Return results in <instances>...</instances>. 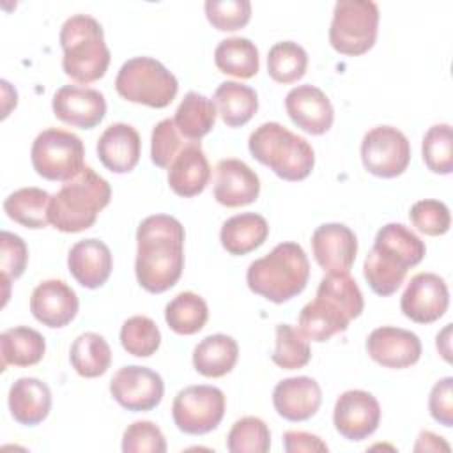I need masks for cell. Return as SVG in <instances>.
Returning <instances> with one entry per match:
<instances>
[{
    "mask_svg": "<svg viewBox=\"0 0 453 453\" xmlns=\"http://www.w3.org/2000/svg\"><path fill=\"white\" fill-rule=\"evenodd\" d=\"M134 273L142 288L161 294L172 288L184 269V226L168 214L147 216L136 230Z\"/></svg>",
    "mask_w": 453,
    "mask_h": 453,
    "instance_id": "1",
    "label": "cell"
},
{
    "mask_svg": "<svg viewBox=\"0 0 453 453\" xmlns=\"http://www.w3.org/2000/svg\"><path fill=\"white\" fill-rule=\"evenodd\" d=\"M363 308L365 301L356 280L349 273H327L319 283L315 299L299 313V331L306 340L327 342L336 333H343Z\"/></svg>",
    "mask_w": 453,
    "mask_h": 453,
    "instance_id": "2",
    "label": "cell"
},
{
    "mask_svg": "<svg viewBox=\"0 0 453 453\" xmlns=\"http://www.w3.org/2000/svg\"><path fill=\"white\" fill-rule=\"evenodd\" d=\"M425 242L405 225L388 223L365 258V278L377 296H391L403 283L407 271L425 258Z\"/></svg>",
    "mask_w": 453,
    "mask_h": 453,
    "instance_id": "3",
    "label": "cell"
},
{
    "mask_svg": "<svg viewBox=\"0 0 453 453\" xmlns=\"http://www.w3.org/2000/svg\"><path fill=\"white\" fill-rule=\"evenodd\" d=\"M310 278V262L297 242H280L250 264L246 283L251 292L281 304L299 296Z\"/></svg>",
    "mask_w": 453,
    "mask_h": 453,
    "instance_id": "4",
    "label": "cell"
},
{
    "mask_svg": "<svg viewBox=\"0 0 453 453\" xmlns=\"http://www.w3.org/2000/svg\"><path fill=\"white\" fill-rule=\"evenodd\" d=\"M111 188L106 179L85 166L76 177L65 180L50 202V225L65 234L90 228L97 214L110 203Z\"/></svg>",
    "mask_w": 453,
    "mask_h": 453,
    "instance_id": "5",
    "label": "cell"
},
{
    "mask_svg": "<svg viewBox=\"0 0 453 453\" xmlns=\"http://www.w3.org/2000/svg\"><path fill=\"white\" fill-rule=\"evenodd\" d=\"M60 46L64 50L62 69L78 83H92L104 76L110 65V50L104 42L101 23L88 14L67 18L60 28Z\"/></svg>",
    "mask_w": 453,
    "mask_h": 453,
    "instance_id": "6",
    "label": "cell"
},
{
    "mask_svg": "<svg viewBox=\"0 0 453 453\" xmlns=\"http://www.w3.org/2000/svg\"><path fill=\"white\" fill-rule=\"evenodd\" d=\"M248 149L257 161L288 182L306 179L315 165L311 145L280 122L260 124L250 134Z\"/></svg>",
    "mask_w": 453,
    "mask_h": 453,
    "instance_id": "7",
    "label": "cell"
},
{
    "mask_svg": "<svg viewBox=\"0 0 453 453\" xmlns=\"http://www.w3.org/2000/svg\"><path fill=\"white\" fill-rule=\"evenodd\" d=\"M115 88L126 101L150 108H166L177 96V78L156 58L134 57L122 64Z\"/></svg>",
    "mask_w": 453,
    "mask_h": 453,
    "instance_id": "8",
    "label": "cell"
},
{
    "mask_svg": "<svg viewBox=\"0 0 453 453\" xmlns=\"http://www.w3.org/2000/svg\"><path fill=\"white\" fill-rule=\"evenodd\" d=\"M379 28V7L372 0H340L333 9L329 27L331 46L349 57L373 48Z\"/></svg>",
    "mask_w": 453,
    "mask_h": 453,
    "instance_id": "9",
    "label": "cell"
},
{
    "mask_svg": "<svg viewBox=\"0 0 453 453\" xmlns=\"http://www.w3.org/2000/svg\"><path fill=\"white\" fill-rule=\"evenodd\" d=\"M30 159L42 179L65 182L85 168V149L74 133L50 127L35 136Z\"/></svg>",
    "mask_w": 453,
    "mask_h": 453,
    "instance_id": "10",
    "label": "cell"
},
{
    "mask_svg": "<svg viewBox=\"0 0 453 453\" xmlns=\"http://www.w3.org/2000/svg\"><path fill=\"white\" fill-rule=\"evenodd\" d=\"M225 393L214 386H188L172 403V418L177 428L189 435H203L218 428L225 416Z\"/></svg>",
    "mask_w": 453,
    "mask_h": 453,
    "instance_id": "11",
    "label": "cell"
},
{
    "mask_svg": "<svg viewBox=\"0 0 453 453\" xmlns=\"http://www.w3.org/2000/svg\"><path fill=\"white\" fill-rule=\"evenodd\" d=\"M363 166L375 177L393 179L402 175L411 161L407 136L393 126L372 127L361 142Z\"/></svg>",
    "mask_w": 453,
    "mask_h": 453,
    "instance_id": "12",
    "label": "cell"
},
{
    "mask_svg": "<svg viewBox=\"0 0 453 453\" xmlns=\"http://www.w3.org/2000/svg\"><path fill=\"white\" fill-rule=\"evenodd\" d=\"M110 393L120 407L131 412H145L157 407L163 400L165 382L157 372L129 365L115 372L110 380Z\"/></svg>",
    "mask_w": 453,
    "mask_h": 453,
    "instance_id": "13",
    "label": "cell"
},
{
    "mask_svg": "<svg viewBox=\"0 0 453 453\" xmlns=\"http://www.w3.org/2000/svg\"><path fill=\"white\" fill-rule=\"evenodd\" d=\"M449 304L446 281L435 273H418L407 283L402 294V313L416 324H432L439 320Z\"/></svg>",
    "mask_w": 453,
    "mask_h": 453,
    "instance_id": "14",
    "label": "cell"
},
{
    "mask_svg": "<svg viewBox=\"0 0 453 453\" xmlns=\"http://www.w3.org/2000/svg\"><path fill=\"white\" fill-rule=\"evenodd\" d=\"M333 423L336 432L347 441L370 437L380 423V405L377 398L363 389L342 393L334 403Z\"/></svg>",
    "mask_w": 453,
    "mask_h": 453,
    "instance_id": "15",
    "label": "cell"
},
{
    "mask_svg": "<svg viewBox=\"0 0 453 453\" xmlns=\"http://www.w3.org/2000/svg\"><path fill=\"white\" fill-rule=\"evenodd\" d=\"M51 108L60 122L80 129H92L106 115V99L96 88L64 85L53 94Z\"/></svg>",
    "mask_w": 453,
    "mask_h": 453,
    "instance_id": "16",
    "label": "cell"
},
{
    "mask_svg": "<svg viewBox=\"0 0 453 453\" xmlns=\"http://www.w3.org/2000/svg\"><path fill=\"white\" fill-rule=\"evenodd\" d=\"M368 356L386 368H409L421 357V342L416 333L382 326L373 329L366 338Z\"/></svg>",
    "mask_w": 453,
    "mask_h": 453,
    "instance_id": "17",
    "label": "cell"
},
{
    "mask_svg": "<svg viewBox=\"0 0 453 453\" xmlns=\"http://www.w3.org/2000/svg\"><path fill=\"white\" fill-rule=\"evenodd\" d=\"M317 264L327 273H349L357 253V237L343 223H324L311 235Z\"/></svg>",
    "mask_w": 453,
    "mask_h": 453,
    "instance_id": "18",
    "label": "cell"
},
{
    "mask_svg": "<svg viewBox=\"0 0 453 453\" xmlns=\"http://www.w3.org/2000/svg\"><path fill=\"white\" fill-rule=\"evenodd\" d=\"M290 120L308 134H324L331 129L334 110L329 97L315 85H297L285 97Z\"/></svg>",
    "mask_w": 453,
    "mask_h": 453,
    "instance_id": "19",
    "label": "cell"
},
{
    "mask_svg": "<svg viewBox=\"0 0 453 453\" xmlns=\"http://www.w3.org/2000/svg\"><path fill=\"white\" fill-rule=\"evenodd\" d=\"M214 198L225 207L250 205L258 198L260 179L241 159H221L216 165V179L212 188Z\"/></svg>",
    "mask_w": 453,
    "mask_h": 453,
    "instance_id": "20",
    "label": "cell"
},
{
    "mask_svg": "<svg viewBox=\"0 0 453 453\" xmlns=\"http://www.w3.org/2000/svg\"><path fill=\"white\" fill-rule=\"evenodd\" d=\"M76 292L62 280L41 281L30 297L32 315L48 327H64L78 313Z\"/></svg>",
    "mask_w": 453,
    "mask_h": 453,
    "instance_id": "21",
    "label": "cell"
},
{
    "mask_svg": "<svg viewBox=\"0 0 453 453\" xmlns=\"http://www.w3.org/2000/svg\"><path fill=\"white\" fill-rule=\"evenodd\" d=\"M322 403V391L315 379L301 375L288 377L276 384L273 405L287 421H306L317 414Z\"/></svg>",
    "mask_w": 453,
    "mask_h": 453,
    "instance_id": "22",
    "label": "cell"
},
{
    "mask_svg": "<svg viewBox=\"0 0 453 453\" xmlns=\"http://www.w3.org/2000/svg\"><path fill=\"white\" fill-rule=\"evenodd\" d=\"M211 180V166L200 142H186L168 166V184L179 196L200 195Z\"/></svg>",
    "mask_w": 453,
    "mask_h": 453,
    "instance_id": "23",
    "label": "cell"
},
{
    "mask_svg": "<svg viewBox=\"0 0 453 453\" xmlns=\"http://www.w3.org/2000/svg\"><path fill=\"white\" fill-rule=\"evenodd\" d=\"M140 134L126 124L115 122L108 126L97 140V156L103 166L113 173H127L140 161Z\"/></svg>",
    "mask_w": 453,
    "mask_h": 453,
    "instance_id": "24",
    "label": "cell"
},
{
    "mask_svg": "<svg viewBox=\"0 0 453 453\" xmlns=\"http://www.w3.org/2000/svg\"><path fill=\"white\" fill-rule=\"evenodd\" d=\"M67 267L81 287L99 288L108 281L111 274V251L99 239L78 241L67 255Z\"/></svg>",
    "mask_w": 453,
    "mask_h": 453,
    "instance_id": "25",
    "label": "cell"
},
{
    "mask_svg": "<svg viewBox=\"0 0 453 453\" xmlns=\"http://www.w3.org/2000/svg\"><path fill=\"white\" fill-rule=\"evenodd\" d=\"M51 409V391L35 377H21L9 389V411L14 421L34 426L44 421Z\"/></svg>",
    "mask_w": 453,
    "mask_h": 453,
    "instance_id": "26",
    "label": "cell"
},
{
    "mask_svg": "<svg viewBox=\"0 0 453 453\" xmlns=\"http://www.w3.org/2000/svg\"><path fill=\"white\" fill-rule=\"evenodd\" d=\"M269 235V225L257 212H242L228 218L219 232L221 246L230 255H246L260 248Z\"/></svg>",
    "mask_w": 453,
    "mask_h": 453,
    "instance_id": "27",
    "label": "cell"
},
{
    "mask_svg": "<svg viewBox=\"0 0 453 453\" xmlns=\"http://www.w3.org/2000/svg\"><path fill=\"white\" fill-rule=\"evenodd\" d=\"M239 357L237 342L223 333L205 336L193 350L195 370L211 379L223 377L230 373Z\"/></svg>",
    "mask_w": 453,
    "mask_h": 453,
    "instance_id": "28",
    "label": "cell"
},
{
    "mask_svg": "<svg viewBox=\"0 0 453 453\" xmlns=\"http://www.w3.org/2000/svg\"><path fill=\"white\" fill-rule=\"evenodd\" d=\"M46 352L44 336L28 327L16 326L5 329L0 334V356H2V370L9 365L12 366H32L37 365Z\"/></svg>",
    "mask_w": 453,
    "mask_h": 453,
    "instance_id": "29",
    "label": "cell"
},
{
    "mask_svg": "<svg viewBox=\"0 0 453 453\" xmlns=\"http://www.w3.org/2000/svg\"><path fill=\"white\" fill-rule=\"evenodd\" d=\"M212 99L221 120L228 127H241L248 124L258 110L257 92L239 81L219 83Z\"/></svg>",
    "mask_w": 453,
    "mask_h": 453,
    "instance_id": "30",
    "label": "cell"
},
{
    "mask_svg": "<svg viewBox=\"0 0 453 453\" xmlns=\"http://www.w3.org/2000/svg\"><path fill=\"white\" fill-rule=\"evenodd\" d=\"M216 104L198 92H188L175 110L173 124L188 142H200L216 124Z\"/></svg>",
    "mask_w": 453,
    "mask_h": 453,
    "instance_id": "31",
    "label": "cell"
},
{
    "mask_svg": "<svg viewBox=\"0 0 453 453\" xmlns=\"http://www.w3.org/2000/svg\"><path fill=\"white\" fill-rule=\"evenodd\" d=\"M50 202L51 196L41 188H21L11 193L4 200L5 214L25 228H44L50 223Z\"/></svg>",
    "mask_w": 453,
    "mask_h": 453,
    "instance_id": "32",
    "label": "cell"
},
{
    "mask_svg": "<svg viewBox=\"0 0 453 453\" xmlns=\"http://www.w3.org/2000/svg\"><path fill=\"white\" fill-rule=\"evenodd\" d=\"M214 64L225 74L248 80L258 73V50L246 37H228L216 46Z\"/></svg>",
    "mask_w": 453,
    "mask_h": 453,
    "instance_id": "33",
    "label": "cell"
},
{
    "mask_svg": "<svg viewBox=\"0 0 453 453\" xmlns=\"http://www.w3.org/2000/svg\"><path fill=\"white\" fill-rule=\"evenodd\" d=\"M69 361L74 372L85 379H94L111 365V350L108 342L97 333H81L71 345Z\"/></svg>",
    "mask_w": 453,
    "mask_h": 453,
    "instance_id": "34",
    "label": "cell"
},
{
    "mask_svg": "<svg viewBox=\"0 0 453 453\" xmlns=\"http://www.w3.org/2000/svg\"><path fill=\"white\" fill-rule=\"evenodd\" d=\"M209 317L207 303L202 296L186 290L177 294L165 308V320L177 334H195L203 329Z\"/></svg>",
    "mask_w": 453,
    "mask_h": 453,
    "instance_id": "35",
    "label": "cell"
},
{
    "mask_svg": "<svg viewBox=\"0 0 453 453\" xmlns=\"http://www.w3.org/2000/svg\"><path fill=\"white\" fill-rule=\"evenodd\" d=\"M308 67V53L294 41H281L267 53V73L276 83H294L301 80Z\"/></svg>",
    "mask_w": 453,
    "mask_h": 453,
    "instance_id": "36",
    "label": "cell"
},
{
    "mask_svg": "<svg viewBox=\"0 0 453 453\" xmlns=\"http://www.w3.org/2000/svg\"><path fill=\"white\" fill-rule=\"evenodd\" d=\"M310 357L311 350L304 334L290 324H278L273 363L283 370H299L308 365Z\"/></svg>",
    "mask_w": 453,
    "mask_h": 453,
    "instance_id": "37",
    "label": "cell"
},
{
    "mask_svg": "<svg viewBox=\"0 0 453 453\" xmlns=\"http://www.w3.org/2000/svg\"><path fill=\"white\" fill-rule=\"evenodd\" d=\"M226 448L232 453H267L271 448L269 426L257 416H244L232 425Z\"/></svg>",
    "mask_w": 453,
    "mask_h": 453,
    "instance_id": "38",
    "label": "cell"
},
{
    "mask_svg": "<svg viewBox=\"0 0 453 453\" xmlns=\"http://www.w3.org/2000/svg\"><path fill=\"white\" fill-rule=\"evenodd\" d=\"M423 161L434 173L449 175L453 172V133L449 124H435L423 136Z\"/></svg>",
    "mask_w": 453,
    "mask_h": 453,
    "instance_id": "39",
    "label": "cell"
},
{
    "mask_svg": "<svg viewBox=\"0 0 453 453\" xmlns=\"http://www.w3.org/2000/svg\"><path fill=\"white\" fill-rule=\"evenodd\" d=\"M120 343L129 354L136 357H149L159 349L161 333L152 319L145 315H134L122 324Z\"/></svg>",
    "mask_w": 453,
    "mask_h": 453,
    "instance_id": "40",
    "label": "cell"
},
{
    "mask_svg": "<svg viewBox=\"0 0 453 453\" xmlns=\"http://www.w3.org/2000/svg\"><path fill=\"white\" fill-rule=\"evenodd\" d=\"M27 260H28V250L25 241L19 235L4 230L0 234V273H2V283L5 287L4 304L9 297L11 281L18 280L25 273Z\"/></svg>",
    "mask_w": 453,
    "mask_h": 453,
    "instance_id": "41",
    "label": "cell"
},
{
    "mask_svg": "<svg viewBox=\"0 0 453 453\" xmlns=\"http://www.w3.org/2000/svg\"><path fill=\"white\" fill-rule=\"evenodd\" d=\"M203 7L209 23L221 32H235L246 27L251 18L248 0H207Z\"/></svg>",
    "mask_w": 453,
    "mask_h": 453,
    "instance_id": "42",
    "label": "cell"
},
{
    "mask_svg": "<svg viewBox=\"0 0 453 453\" xmlns=\"http://www.w3.org/2000/svg\"><path fill=\"white\" fill-rule=\"evenodd\" d=\"M409 218L418 232L430 237L444 235L451 226V216H449L448 205L434 198H425L416 202L411 207Z\"/></svg>",
    "mask_w": 453,
    "mask_h": 453,
    "instance_id": "43",
    "label": "cell"
},
{
    "mask_svg": "<svg viewBox=\"0 0 453 453\" xmlns=\"http://www.w3.org/2000/svg\"><path fill=\"white\" fill-rule=\"evenodd\" d=\"M124 453H165L166 441L159 426L152 421H134L122 435Z\"/></svg>",
    "mask_w": 453,
    "mask_h": 453,
    "instance_id": "44",
    "label": "cell"
},
{
    "mask_svg": "<svg viewBox=\"0 0 453 453\" xmlns=\"http://www.w3.org/2000/svg\"><path fill=\"white\" fill-rule=\"evenodd\" d=\"M186 142L180 138V133L173 124V119H163L161 122L156 124L150 136L152 163L159 168H168Z\"/></svg>",
    "mask_w": 453,
    "mask_h": 453,
    "instance_id": "45",
    "label": "cell"
},
{
    "mask_svg": "<svg viewBox=\"0 0 453 453\" xmlns=\"http://www.w3.org/2000/svg\"><path fill=\"white\" fill-rule=\"evenodd\" d=\"M428 409L432 418L442 426H453V379L444 377L434 384L428 396Z\"/></svg>",
    "mask_w": 453,
    "mask_h": 453,
    "instance_id": "46",
    "label": "cell"
},
{
    "mask_svg": "<svg viewBox=\"0 0 453 453\" xmlns=\"http://www.w3.org/2000/svg\"><path fill=\"white\" fill-rule=\"evenodd\" d=\"M283 448L287 453H311L327 451V444L313 434L301 430H288L283 434Z\"/></svg>",
    "mask_w": 453,
    "mask_h": 453,
    "instance_id": "47",
    "label": "cell"
},
{
    "mask_svg": "<svg viewBox=\"0 0 453 453\" xmlns=\"http://www.w3.org/2000/svg\"><path fill=\"white\" fill-rule=\"evenodd\" d=\"M441 448L446 449V451L449 449V446L442 441V437H439V435H435L432 432H421L419 437H418V442L414 446L416 451H421V449H425V451H439Z\"/></svg>",
    "mask_w": 453,
    "mask_h": 453,
    "instance_id": "48",
    "label": "cell"
},
{
    "mask_svg": "<svg viewBox=\"0 0 453 453\" xmlns=\"http://www.w3.org/2000/svg\"><path fill=\"white\" fill-rule=\"evenodd\" d=\"M449 331H451V324H448L441 334H437V349L439 352L442 354V357L449 363L451 357H449Z\"/></svg>",
    "mask_w": 453,
    "mask_h": 453,
    "instance_id": "49",
    "label": "cell"
}]
</instances>
